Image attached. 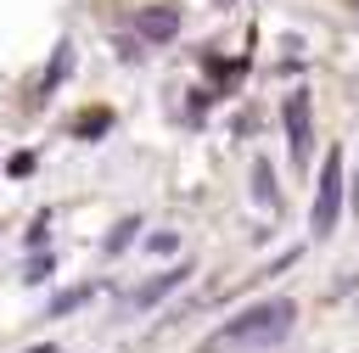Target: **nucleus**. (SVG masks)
<instances>
[{"instance_id": "nucleus-7", "label": "nucleus", "mask_w": 359, "mask_h": 353, "mask_svg": "<svg viewBox=\"0 0 359 353\" xmlns=\"http://www.w3.org/2000/svg\"><path fill=\"white\" fill-rule=\"evenodd\" d=\"M252 202H258L264 213H280V185H275L269 157H252Z\"/></svg>"}, {"instance_id": "nucleus-6", "label": "nucleus", "mask_w": 359, "mask_h": 353, "mask_svg": "<svg viewBox=\"0 0 359 353\" xmlns=\"http://www.w3.org/2000/svg\"><path fill=\"white\" fill-rule=\"evenodd\" d=\"M73 73V39H62L56 50H50V62H45V78H39V101H50L56 90H62V78Z\"/></svg>"}, {"instance_id": "nucleus-13", "label": "nucleus", "mask_w": 359, "mask_h": 353, "mask_svg": "<svg viewBox=\"0 0 359 353\" xmlns=\"http://www.w3.org/2000/svg\"><path fill=\"white\" fill-rule=\"evenodd\" d=\"M45 275H50V258H34V263H28V275H22V280H45Z\"/></svg>"}, {"instance_id": "nucleus-11", "label": "nucleus", "mask_w": 359, "mask_h": 353, "mask_svg": "<svg viewBox=\"0 0 359 353\" xmlns=\"http://www.w3.org/2000/svg\"><path fill=\"white\" fill-rule=\"evenodd\" d=\"M146 247L151 252H180V235L174 230H157V235H146Z\"/></svg>"}, {"instance_id": "nucleus-15", "label": "nucleus", "mask_w": 359, "mask_h": 353, "mask_svg": "<svg viewBox=\"0 0 359 353\" xmlns=\"http://www.w3.org/2000/svg\"><path fill=\"white\" fill-rule=\"evenodd\" d=\"M353 213H359V174H353Z\"/></svg>"}, {"instance_id": "nucleus-14", "label": "nucleus", "mask_w": 359, "mask_h": 353, "mask_svg": "<svg viewBox=\"0 0 359 353\" xmlns=\"http://www.w3.org/2000/svg\"><path fill=\"white\" fill-rule=\"evenodd\" d=\"M28 353H62V347H56V342H39V347H28Z\"/></svg>"}, {"instance_id": "nucleus-5", "label": "nucleus", "mask_w": 359, "mask_h": 353, "mask_svg": "<svg viewBox=\"0 0 359 353\" xmlns=\"http://www.w3.org/2000/svg\"><path fill=\"white\" fill-rule=\"evenodd\" d=\"M135 28H140L146 45H168V39L180 34V11H174V6H146V11L135 17Z\"/></svg>"}, {"instance_id": "nucleus-1", "label": "nucleus", "mask_w": 359, "mask_h": 353, "mask_svg": "<svg viewBox=\"0 0 359 353\" xmlns=\"http://www.w3.org/2000/svg\"><path fill=\"white\" fill-rule=\"evenodd\" d=\"M292 325H297V303H292V297H269V303H252V308H241L236 319H224V325H219L196 353H230V347L258 353V347L286 342V336H292Z\"/></svg>"}, {"instance_id": "nucleus-2", "label": "nucleus", "mask_w": 359, "mask_h": 353, "mask_svg": "<svg viewBox=\"0 0 359 353\" xmlns=\"http://www.w3.org/2000/svg\"><path fill=\"white\" fill-rule=\"evenodd\" d=\"M348 202V174H342V151H331L320 162V185H314V213H309V230L314 235H331L337 230V213Z\"/></svg>"}, {"instance_id": "nucleus-12", "label": "nucleus", "mask_w": 359, "mask_h": 353, "mask_svg": "<svg viewBox=\"0 0 359 353\" xmlns=\"http://www.w3.org/2000/svg\"><path fill=\"white\" fill-rule=\"evenodd\" d=\"M28 168H34V151H17V157H6V174H11V179H22Z\"/></svg>"}, {"instance_id": "nucleus-10", "label": "nucleus", "mask_w": 359, "mask_h": 353, "mask_svg": "<svg viewBox=\"0 0 359 353\" xmlns=\"http://www.w3.org/2000/svg\"><path fill=\"white\" fill-rule=\"evenodd\" d=\"M107 123H112V112H84V118H79V134H84V140H95Z\"/></svg>"}, {"instance_id": "nucleus-9", "label": "nucleus", "mask_w": 359, "mask_h": 353, "mask_svg": "<svg viewBox=\"0 0 359 353\" xmlns=\"http://www.w3.org/2000/svg\"><path fill=\"white\" fill-rule=\"evenodd\" d=\"M135 230H140V219H123V224H118V230H112V235H107V241H101V247H107V252H112V258H118V252H123V247H129V241H135Z\"/></svg>"}, {"instance_id": "nucleus-3", "label": "nucleus", "mask_w": 359, "mask_h": 353, "mask_svg": "<svg viewBox=\"0 0 359 353\" xmlns=\"http://www.w3.org/2000/svg\"><path fill=\"white\" fill-rule=\"evenodd\" d=\"M286 146H292V162H309V151H314V95L309 90L286 95Z\"/></svg>"}, {"instance_id": "nucleus-4", "label": "nucleus", "mask_w": 359, "mask_h": 353, "mask_svg": "<svg viewBox=\"0 0 359 353\" xmlns=\"http://www.w3.org/2000/svg\"><path fill=\"white\" fill-rule=\"evenodd\" d=\"M185 280H191V263H174V269H163V275H157V280H146V286H135V291H129V303H123V308H151V303H163V297H168V291H180V286H185Z\"/></svg>"}, {"instance_id": "nucleus-8", "label": "nucleus", "mask_w": 359, "mask_h": 353, "mask_svg": "<svg viewBox=\"0 0 359 353\" xmlns=\"http://www.w3.org/2000/svg\"><path fill=\"white\" fill-rule=\"evenodd\" d=\"M95 297V286H79V291H62V297H50V308H45V319H62V314H73L79 303H90Z\"/></svg>"}]
</instances>
